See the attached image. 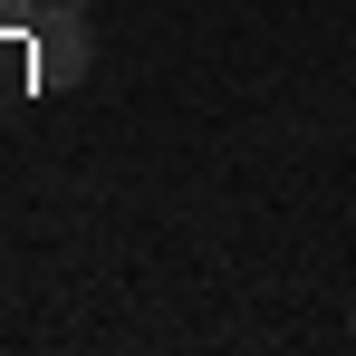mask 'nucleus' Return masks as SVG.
Returning <instances> with one entry per match:
<instances>
[{
    "instance_id": "1",
    "label": "nucleus",
    "mask_w": 356,
    "mask_h": 356,
    "mask_svg": "<svg viewBox=\"0 0 356 356\" xmlns=\"http://www.w3.org/2000/svg\"><path fill=\"white\" fill-rule=\"evenodd\" d=\"M39 58H49V87H67V77H87V29H39Z\"/></svg>"
},
{
    "instance_id": "2",
    "label": "nucleus",
    "mask_w": 356,
    "mask_h": 356,
    "mask_svg": "<svg viewBox=\"0 0 356 356\" xmlns=\"http://www.w3.org/2000/svg\"><path fill=\"white\" fill-rule=\"evenodd\" d=\"M0 29H39V0H0Z\"/></svg>"
},
{
    "instance_id": "3",
    "label": "nucleus",
    "mask_w": 356,
    "mask_h": 356,
    "mask_svg": "<svg viewBox=\"0 0 356 356\" xmlns=\"http://www.w3.org/2000/svg\"><path fill=\"white\" fill-rule=\"evenodd\" d=\"M67 10H97V0H67Z\"/></svg>"
},
{
    "instance_id": "4",
    "label": "nucleus",
    "mask_w": 356,
    "mask_h": 356,
    "mask_svg": "<svg viewBox=\"0 0 356 356\" xmlns=\"http://www.w3.org/2000/svg\"><path fill=\"white\" fill-rule=\"evenodd\" d=\"M347 337H356V327H347Z\"/></svg>"
}]
</instances>
